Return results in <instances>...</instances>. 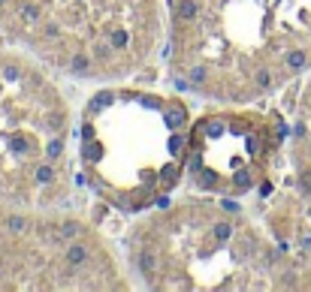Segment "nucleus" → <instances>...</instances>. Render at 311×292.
Wrapping results in <instances>:
<instances>
[{"label": "nucleus", "instance_id": "f257e3e1", "mask_svg": "<svg viewBox=\"0 0 311 292\" xmlns=\"http://www.w3.org/2000/svg\"><path fill=\"white\" fill-rule=\"evenodd\" d=\"M166 64L208 102H257L311 66V0H163Z\"/></svg>", "mask_w": 311, "mask_h": 292}, {"label": "nucleus", "instance_id": "f03ea898", "mask_svg": "<svg viewBox=\"0 0 311 292\" xmlns=\"http://www.w3.org/2000/svg\"><path fill=\"white\" fill-rule=\"evenodd\" d=\"M139 286L157 292L299 289L305 271L224 196H181L139 217L124 238Z\"/></svg>", "mask_w": 311, "mask_h": 292}, {"label": "nucleus", "instance_id": "7ed1b4c3", "mask_svg": "<svg viewBox=\"0 0 311 292\" xmlns=\"http://www.w3.org/2000/svg\"><path fill=\"white\" fill-rule=\"evenodd\" d=\"M190 102L136 85H103L85 99L76 160L85 184L121 214L166 202L187 175Z\"/></svg>", "mask_w": 311, "mask_h": 292}, {"label": "nucleus", "instance_id": "20e7f679", "mask_svg": "<svg viewBox=\"0 0 311 292\" xmlns=\"http://www.w3.org/2000/svg\"><path fill=\"white\" fill-rule=\"evenodd\" d=\"M0 33L55 75L124 82L166 39L163 0H0Z\"/></svg>", "mask_w": 311, "mask_h": 292}, {"label": "nucleus", "instance_id": "39448f33", "mask_svg": "<svg viewBox=\"0 0 311 292\" xmlns=\"http://www.w3.org/2000/svg\"><path fill=\"white\" fill-rule=\"evenodd\" d=\"M76 163L73 105L58 75L15 45L0 48V199L64 208Z\"/></svg>", "mask_w": 311, "mask_h": 292}, {"label": "nucleus", "instance_id": "423d86ee", "mask_svg": "<svg viewBox=\"0 0 311 292\" xmlns=\"http://www.w3.org/2000/svg\"><path fill=\"white\" fill-rule=\"evenodd\" d=\"M130 271L91 220L0 199V292H121Z\"/></svg>", "mask_w": 311, "mask_h": 292}, {"label": "nucleus", "instance_id": "0eeeda50", "mask_svg": "<svg viewBox=\"0 0 311 292\" xmlns=\"http://www.w3.org/2000/svg\"><path fill=\"white\" fill-rule=\"evenodd\" d=\"M284 124L248 102H218L187 132V178L208 196L239 199L260 190L284 142Z\"/></svg>", "mask_w": 311, "mask_h": 292}]
</instances>
